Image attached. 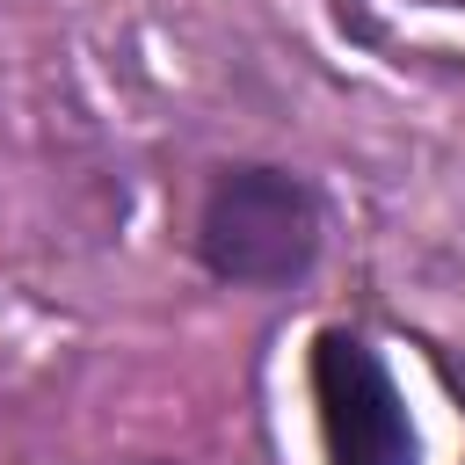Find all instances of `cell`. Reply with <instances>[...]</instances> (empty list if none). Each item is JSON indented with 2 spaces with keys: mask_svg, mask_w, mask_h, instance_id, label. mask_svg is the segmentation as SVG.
Here are the masks:
<instances>
[{
  "mask_svg": "<svg viewBox=\"0 0 465 465\" xmlns=\"http://www.w3.org/2000/svg\"><path fill=\"white\" fill-rule=\"evenodd\" d=\"M312 407H320L327 465H414L421 458L385 356L349 327H327L312 341Z\"/></svg>",
  "mask_w": 465,
  "mask_h": 465,
  "instance_id": "7a4b0ae2",
  "label": "cell"
},
{
  "mask_svg": "<svg viewBox=\"0 0 465 465\" xmlns=\"http://www.w3.org/2000/svg\"><path fill=\"white\" fill-rule=\"evenodd\" d=\"M153 465H160V458H153Z\"/></svg>",
  "mask_w": 465,
  "mask_h": 465,
  "instance_id": "3957f363",
  "label": "cell"
},
{
  "mask_svg": "<svg viewBox=\"0 0 465 465\" xmlns=\"http://www.w3.org/2000/svg\"><path fill=\"white\" fill-rule=\"evenodd\" d=\"M320 196L276 160H232L211 174L196 211V262L232 291H291L320 262Z\"/></svg>",
  "mask_w": 465,
  "mask_h": 465,
  "instance_id": "6da1fadb",
  "label": "cell"
}]
</instances>
